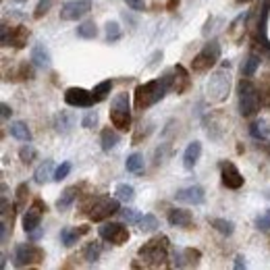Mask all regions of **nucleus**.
<instances>
[{"label":"nucleus","mask_w":270,"mask_h":270,"mask_svg":"<svg viewBox=\"0 0 270 270\" xmlns=\"http://www.w3.org/2000/svg\"><path fill=\"white\" fill-rule=\"evenodd\" d=\"M168 237L166 235H156L152 237L148 243H144L139 247V258L142 262H146V266H164V262L168 260Z\"/></svg>","instance_id":"nucleus-1"},{"label":"nucleus","mask_w":270,"mask_h":270,"mask_svg":"<svg viewBox=\"0 0 270 270\" xmlns=\"http://www.w3.org/2000/svg\"><path fill=\"white\" fill-rule=\"evenodd\" d=\"M168 92V87L162 83V79H152L144 85H137L135 87V106L142 111V108H148L156 104L158 100H162Z\"/></svg>","instance_id":"nucleus-2"},{"label":"nucleus","mask_w":270,"mask_h":270,"mask_svg":"<svg viewBox=\"0 0 270 270\" xmlns=\"http://www.w3.org/2000/svg\"><path fill=\"white\" fill-rule=\"evenodd\" d=\"M260 108V98L256 85L249 81V77L239 81V115L241 116H254Z\"/></svg>","instance_id":"nucleus-3"},{"label":"nucleus","mask_w":270,"mask_h":270,"mask_svg":"<svg viewBox=\"0 0 270 270\" xmlns=\"http://www.w3.org/2000/svg\"><path fill=\"white\" fill-rule=\"evenodd\" d=\"M116 212H121V199H118V197H108V195H100L96 199L94 208L89 210L87 216L92 218L94 223H104Z\"/></svg>","instance_id":"nucleus-4"},{"label":"nucleus","mask_w":270,"mask_h":270,"mask_svg":"<svg viewBox=\"0 0 270 270\" xmlns=\"http://www.w3.org/2000/svg\"><path fill=\"white\" fill-rule=\"evenodd\" d=\"M98 233L104 241L113 243V245H125L129 241V229L123 227L121 223H102V227H98Z\"/></svg>","instance_id":"nucleus-5"},{"label":"nucleus","mask_w":270,"mask_h":270,"mask_svg":"<svg viewBox=\"0 0 270 270\" xmlns=\"http://www.w3.org/2000/svg\"><path fill=\"white\" fill-rule=\"evenodd\" d=\"M48 210V206H46V202L44 199H39V197H36L34 202H32V206H29L27 210H25V214H23V231L29 235V233H34L36 229H39V223H42V214Z\"/></svg>","instance_id":"nucleus-6"},{"label":"nucleus","mask_w":270,"mask_h":270,"mask_svg":"<svg viewBox=\"0 0 270 270\" xmlns=\"http://www.w3.org/2000/svg\"><path fill=\"white\" fill-rule=\"evenodd\" d=\"M92 11V0H69L61 6L63 21H79Z\"/></svg>","instance_id":"nucleus-7"},{"label":"nucleus","mask_w":270,"mask_h":270,"mask_svg":"<svg viewBox=\"0 0 270 270\" xmlns=\"http://www.w3.org/2000/svg\"><path fill=\"white\" fill-rule=\"evenodd\" d=\"M65 102L73 108H92L94 102V94L87 92L83 87H69L65 92Z\"/></svg>","instance_id":"nucleus-8"},{"label":"nucleus","mask_w":270,"mask_h":270,"mask_svg":"<svg viewBox=\"0 0 270 270\" xmlns=\"http://www.w3.org/2000/svg\"><path fill=\"white\" fill-rule=\"evenodd\" d=\"M175 199L177 202H181V204H187V206H199V204H204L206 193H204V187L189 185V187L179 189V192L175 193Z\"/></svg>","instance_id":"nucleus-9"},{"label":"nucleus","mask_w":270,"mask_h":270,"mask_svg":"<svg viewBox=\"0 0 270 270\" xmlns=\"http://www.w3.org/2000/svg\"><path fill=\"white\" fill-rule=\"evenodd\" d=\"M221 179H223V185L229 187V189H239L245 183L243 175L237 171V166L233 162H223L221 164Z\"/></svg>","instance_id":"nucleus-10"},{"label":"nucleus","mask_w":270,"mask_h":270,"mask_svg":"<svg viewBox=\"0 0 270 270\" xmlns=\"http://www.w3.org/2000/svg\"><path fill=\"white\" fill-rule=\"evenodd\" d=\"M199 260H202V252L193 247H185L179 249V252H173V266L183 268V266H195Z\"/></svg>","instance_id":"nucleus-11"},{"label":"nucleus","mask_w":270,"mask_h":270,"mask_svg":"<svg viewBox=\"0 0 270 270\" xmlns=\"http://www.w3.org/2000/svg\"><path fill=\"white\" fill-rule=\"evenodd\" d=\"M227 94H229V75L225 77V73H216L208 81V96H212V100H223Z\"/></svg>","instance_id":"nucleus-12"},{"label":"nucleus","mask_w":270,"mask_h":270,"mask_svg":"<svg viewBox=\"0 0 270 270\" xmlns=\"http://www.w3.org/2000/svg\"><path fill=\"white\" fill-rule=\"evenodd\" d=\"M189 83H192V79H189L187 69L183 65H175V81H173V89H171V92H175L177 96H181V94L187 92Z\"/></svg>","instance_id":"nucleus-13"},{"label":"nucleus","mask_w":270,"mask_h":270,"mask_svg":"<svg viewBox=\"0 0 270 270\" xmlns=\"http://www.w3.org/2000/svg\"><path fill=\"white\" fill-rule=\"evenodd\" d=\"M168 223L171 227H181V229H189L193 223V216L189 210H183V208H173L168 212Z\"/></svg>","instance_id":"nucleus-14"},{"label":"nucleus","mask_w":270,"mask_h":270,"mask_svg":"<svg viewBox=\"0 0 270 270\" xmlns=\"http://www.w3.org/2000/svg\"><path fill=\"white\" fill-rule=\"evenodd\" d=\"M29 61H32L36 67H39V69H48L52 58H50V52H48V48L44 44H36L32 48V54H29Z\"/></svg>","instance_id":"nucleus-15"},{"label":"nucleus","mask_w":270,"mask_h":270,"mask_svg":"<svg viewBox=\"0 0 270 270\" xmlns=\"http://www.w3.org/2000/svg\"><path fill=\"white\" fill-rule=\"evenodd\" d=\"M77 123V118L71 111H61V115H56V121H54V127H56V131L58 133H71L73 131V127Z\"/></svg>","instance_id":"nucleus-16"},{"label":"nucleus","mask_w":270,"mask_h":270,"mask_svg":"<svg viewBox=\"0 0 270 270\" xmlns=\"http://www.w3.org/2000/svg\"><path fill=\"white\" fill-rule=\"evenodd\" d=\"M54 162L52 160H44L42 164H38V168L34 171V181L38 185H46L50 179H54Z\"/></svg>","instance_id":"nucleus-17"},{"label":"nucleus","mask_w":270,"mask_h":270,"mask_svg":"<svg viewBox=\"0 0 270 270\" xmlns=\"http://www.w3.org/2000/svg\"><path fill=\"white\" fill-rule=\"evenodd\" d=\"M199 156H202V144H199V142H192V144L185 148V152H183V166L187 168V171H192V168L197 164Z\"/></svg>","instance_id":"nucleus-18"},{"label":"nucleus","mask_w":270,"mask_h":270,"mask_svg":"<svg viewBox=\"0 0 270 270\" xmlns=\"http://www.w3.org/2000/svg\"><path fill=\"white\" fill-rule=\"evenodd\" d=\"M27 38H29V29L25 25H17V27L11 29V36H8V46L25 48L27 46Z\"/></svg>","instance_id":"nucleus-19"},{"label":"nucleus","mask_w":270,"mask_h":270,"mask_svg":"<svg viewBox=\"0 0 270 270\" xmlns=\"http://www.w3.org/2000/svg\"><path fill=\"white\" fill-rule=\"evenodd\" d=\"M77 197H79V187H77V185L67 187L65 192L61 193V197L56 199V208L61 210V212H63V210H69V208L73 206V202H75Z\"/></svg>","instance_id":"nucleus-20"},{"label":"nucleus","mask_w":270,"mask_h":270,"mask_svg":"<svg viewBox=\"0 0 270 270\" xmlns=\"http://www.w3.org/2000/svg\"><path fill=\"white\" fill-rule=\"evenodd\" d=\"M89 231V227H81V229H71V227H67L61 231V239H63V245L65 247H73L77 241H79V237L85 235Z\"/></svg>","instance_id":"nucleus-21"},{"label":"nucleus","mask_w":270,"mask_h":270,"mask_svg":"<svg viewBox=\"0 0 270 270\" xmlns=\"http://www.w3.org/2000/svg\"><path fill=\"white\" fill-rule=\"evenodd\" d=\"M111 123L118 131H127L131 127V113L129 111H113L111 108Z\"/></svg>","instance_id":"nucleus-22"},{"label":"nucleus","mask_w":270,"mask_h":270,"mask_svg":"<svg viewBox=\"0 0 270 270\" xmlns=\"http://www.w3.org/2000/svg\"><path fill=\"white\" fill-rule=\"evenodd\" d=\"M34 63H29V61H23V63H19L17 69H13L11 71V79L13 81H27V79H34Z\"/></svg>","instance_id":"nucleus-23"},{"label":"nucleus","mask_w":270,"mask_h":270,"mask_svg":"<svg viewBox=\"0 0 270 270\" xmlns=\"http://www.w3.org/2000/svg\"><path fill=\"white\" fill-rule=\"evenodd\" d=\"M216 65V61H212L210 56H206L204 52H197L195 56H193V61H192V71L193 73H206V71H210Z\"/></svg>","instance_id":"nucleus-24"},{"label":"nucleus","mask_w":270,"mask_h":270,"mask_svg":"<svg viewBox=\"0 0 270 270\" xmlns=\"http://www.w3.org/2000/svg\"><path fill=\"white\" fill-rule=\"evenodd\" d=\"M8 131H11V135H13L15 139H19V142H32V129H29L27 123H23V121L11 123Z\"/></svg>","instance_id":"nucleus-25"},{"label":"nucleus","mask_w":270,"mask_h":270,"mask_svg":"<svg viewBox=\"0 0 270 270\" xmlns=\"http://www.w3.org/2000/svg\"><path fill=\"white\" fill-rule=\"evenodd\" d=\"M100 144H102L104 152H111V150H115L116 144H118V133L115 131L113 127L102 129V133H100Z\"/></svg>","instance_id":"nucleus-26"},{"label":"nucleus","mask_w":270,"mask_h":270,"mask_svg":"<svg viewBox=\"0 0 270 270\" xmlns=\"http://www.w3.org/2000/svg\"><path fill=\"white\" fill-rule=\"evenodd\" d=\"M125 168H127L129 173L142 175V173H144V168H146V164H144V156H142V154H137V152H133L131 156H127V160H125Z\"/></svg>","instance_id":"nucleus-27"},{"label":"nucleus","mask_w":270,"mask_h":270,"mask_svg":"<svg viewBox=\"0 0 270 270\" xmlns=\"http://www.w3.org/2000/svg\"><path fill=\"white\" fill-rule=\"evenodd\" d=\"M27 195H29V185L21 183L17 187V192H15V202H13L15 212H21L23 208H27Z\"/></svg>","instance_id":"nucleus-28"},{"label":"nucleus","mask_w":270,"mask_h":270,"mask_svg":"<svg viewBox=\"0 0 270 270\" xmlns=\"http://www.w3.org/2000/svg\"><path fill=\"white\" fill-rule=\"evenodd\" d=\"M100 256H102V243L100 241H92V243H87L85 249H83V258H85V262L89 264H96Z\"/></svg>","instance_id":"nucleus-29"},{"label":"nucleus","mask_w":270,"mask_h":270,"mask_svg":"<svg viewBox=\"0 0 270 270\" xmlns=\"http://www.w3.org/2000/svg\"><path fill=\"white\" fill-rule=\"evenodd\" d=\"M115 193H116V197L121 199L123 204H131L135 199V189H133V185H129V183H118L116 189H115Z\"/></svg>","instance_id":"nucleus-30"},{"label":"nucleus","mask_w":270,"mask_h":270,"mask_svg":"<svg viewBox=\"0 0 270 270\" xmlns=\"http://www.w3.org/2000/svg\"><path fill=\"white\" fill-rule=\"evenodd\" d=\"M111 89H113V79H106V81H100L94 89H92V94H94V102H102V100H106V96L111 94Z\"/></svg>","instance_id":"nucleus-31"},{"label":"nucleus","mask_w":270,"mask_h":270,"mask_svg":"<svg viewBox=\"0 0 270 270\" xmlns=\"http://www.w3.org/2000/svg\"><path fill=\"white\" fill-rule=\"evenodd\" d=\"M27 260H29V266L44 262V249L39 247V245H36V241L27 243Z\"/></svg>","instance_id":"nucleus-32"},{"label":"nucleus","mask_w":270,"mask_h":270,"mask_svg":"<svg viewBox=\"0 0 270 270\" xmlns=\"http://www.w3.org/2000/svg\"><path fill=\"white\" fill-rule=\"evenodd\" d=\"M13 264L17 268H23L29 266V260H27V243H19L13 252Z\"/></svg>","instance_id":"nucleus-33"},{"label":"nucleus","mask_w":270,"mask_h":270,"mask_svg":"<svg viewBox=\"0 0 270 270\" xmlns=\"http://www.w3.org/2000/svg\"><path fill=\"white\" fill-rule=\"evenodd\" d=\"M258 67H260V56H258V54H249L247 61L241 65V73H243V77H254L256 71H258Z\"/></svg>","instance_id":"nucleus-34"},{"label":"nucleus","mask_w":270,"mask_h":270,"mask_svg":"<svg viewBox=\"0 0 270 270\" xmlns=\"http://www.w3.org/2000/svg\"><path fill=\"white\" fill-rule=\"evenodd\" d=\"M137 225H139V231L142 233H154L158 229V218L154 214H144Z\"/></svg>","instance_id":"nucleus-35"},{"label":"nucleus","mask_w":270,"mask_h":270,"mask_svg":"<svg viewBox=\"0 0 270 270\" xmlns=\"http://www.w3.org/2000/svg\"><path fill=\"white\" fill-rule=\"evenodd\" d=\"M210 225H212L218 233H223V235H233V231H235V225H233V221H227V218H212L210 221Z\"/></svg>","instance_id":"nucleus-36"},{"label":"nucleus","mask_w":270,"mask_h":270,"mask_svg":"<svg viewBox=\"0 0 270 270\" xmlns=\"http://www.w3.org/2000/svg\"><path fill=\"white\" fill-rule=\"evenodd\" d=\"M77 36L83 38V39H94L98 36V27L94 21H83L81 25L77 27Z\"/></svg>","instance_id":"nucleus-37"},{"label":"nucleus","mask_w":270,"mask_h":270,"mask_svg":"<svg viewBox=\"0 0 270 270\" xmlns=\"http://www.w3.org/2000/svg\"><path fill=\"white\" fill-rule=\"evenodd\" d=\"M19 158H21L23 164H32L34 160L38 158V150H36L32 144H29V142H25V146L19 150Z\"/></svg>","instance_id":"nucleus-38"},{"label":"nucleus","mask_w":270,"mask_h":270,"mask_svg":"<svg viewBox=\"0 0 270 270\" xmlns=\"http://www.w3.org/2000/svg\"><path fill=\"white\" fill-rule=\"evenodd\" d=\"M111 108L113 111H129V94H116L111 102Z\"/></svg>","instance_id":"nucleus-39"},{"label":"nucleus","mask_w":270,"mask_h":270,"mask_svg":"<svg viewBox=\"0 0 270 270\" xmlns=\"http://www.w3.org/2000/svg\"><path fill=\"white\" fill-rule=\"evenodd\" d=\"M202 52H204L206 56L212 58V61H218V58H221V44H218L216 39H212V42H208V44L202 48Z\"/></svg>","instance_id":"nucleus-40"},{"label":"nucleus","mask_w":270,"mask_h":270,"mask_svg":"<svg viewBox=\"0 0 270 270\" xmlns=\"http://www.w3.org/2000/svg\"><path fill=\"white\" fill-rule=\"evenodd\" d=\"M118 38H121V25L116 21H108L106 23V39L108 42H116Z\"/></svg>","instance_id":"nucleus-41"},{"label":"nucleus","mask_w":270,"mask_h":270,"mask_svg":"<svg viewBox=\"0 0 270 270\" xmlns=\"http://www.w3.org/2000/svg\"><path fill=\"white\" fill-rule=\"evenodd\" d=\"M256 229L262 233H270V210H266L264 214H260L256 218Z\"/></svg>","instance_id":"nucleus-42"},{"label":"nucleus","mask_w":270,"mask_h":270,"mask_svg":"<svg viewBox=\"0 0 270 270\" xmlns=\"http://www.w3.org/2000/svg\"><path fill=\"white\" fill-rule=\"evenodd\" d=\"M71 168H73V164L71 162H63L61 166L54 171V181L56 183H61V181H65V179L69 177V173H71Z\"/></svg>","instance_id":"nucleus-43"},{"label":"nucleus","mask_w":270,"mask_h":270,"mask_svg":"<svg viewBox=\"0 0 270 270\" xmlns=\"http://www.w3.org/2000/svg\"><path fill=\"white\" fill-rule=\"evenodd\" d=\"M52 4H54V0H39L38 6H36V11H34V17L36 19H42L50 11V8H52Z\"/></svg>","instance_id":"nucleus-44"},{"label":"nucleus","mask_w":270,"mask_h":270,"mask_svg":"<svg viewBox=\"0 0 270 270\" xmlns=\"http://www.w3.org/2000/svg\"><path fill=\"white\" fill-rule=\"evenodd\" d=\"M121 216L127 223H139V218H142L144 214H139L135 208H125V210H121Z\"/></svg>","instance_id":"nucleus-45"},{"label":"nucleus","mask_w":270,"mask_h":270,"mask_svg":"<svg viewBox=\"0 0 270 270\" xmlns=\"http://www.w3.org/2000/svg\"><path fill=\"white\" fill-rule=\"evenodd\" d=\"M98 125V113L96 111H87V115L83 116V121H81V127L83 129H94Z\"/></svg>","instance_id":"nucleus-46"},{"label":"nucleus","mask_w":270,"mask_h":270,"mask_svg":"<svg viewBox=\"0 0 270 270\" xmlns=\"http://www.w3.org/2000/svg\"><path fill=\"white\" fill-rule=\"evenodd\" d=\"M129 8H133V11H144L146 8V0H125Z\"/></svg>","instance_id":"nucleus-47"},{"label":"nucleus","mask_w":270,"mask_h":270,"mask_svg":"<svg viewBox=\"0 0 270 270\" xmlns=\"http://www.w3.org/2000/svg\"><path fill=\"white\" fill-rule=\"evenodd\" d=\"M0 111H2V118H4V121H6V118H8V116H11V115H13V108H11V106H8V104H4V102H2V104H0Z\"/></svg>","instance_id":"nucleus-48"},{"label":"nucleus","mask_w":270,"mask_h":270,"mask_svg":"<svg viewBox=\"0 0 270 270\" xmlns=\"http://www.w3.org/2000/svg\"><path fill=\"white\" fill-rule=\"evenodd\" d=\"M42 233H44V229H42V227H39V229H36V231H34V233H29V239H32V241H38V239H39V237H42Z\"/></svg>","instance_id":"nucleus-49"},{"label":"nucleus","mask_w":270,"mask_h":270,"mask_svg":"<svg viewBox=\"0 0 270 270\" xmlns=\"http://www.w3.org/2000/svg\"><path fill=\"white\" fill-rule=\"evenodd\" d=\"M235 268H245V258L243 256H237L235 258Z\"/></svg>","instance_id":"nucleus-50"},{"label":"nucleus","mask_w":270,"mask_h":270,"mask_svg":"<svg viewBox=\"0 0 270 270\" xmlns=\"http://www.w3.org/2000/svg\"><path fill=\"white\" fill-rule=\"evenodd\" d=\"M175 6H179V0H171L168 2V8H175Z\"/></svg>","instance_id":"nucleus-51"},{"label":"nucleus","mask_w":270,"mask_h":270,"mask_svg":"<svg viewBox=\"0 0 270 270\" xmlns=\"http://www.w3.org/2000/svg\"><path fill=\"white\" fill-rule=\"evenodd\" d=\"M13 2H19V4H23V2H27V0H13Z\"/></svg>","instance_id":"nucleus-52"},{"label":"nucleus","mask_w":270,"mask_h":270,"mask_svg":"<svg viewBox=\"0 0 270 270\" xmlns=\"http://www.w3.org/2000/svg\"><path fill=\"white\" fill-rule=\"evenodd\" d=\"M237 2H252V0H237Z\"/></svg>","instance_id":"nucleus-53"}]
</instances>
